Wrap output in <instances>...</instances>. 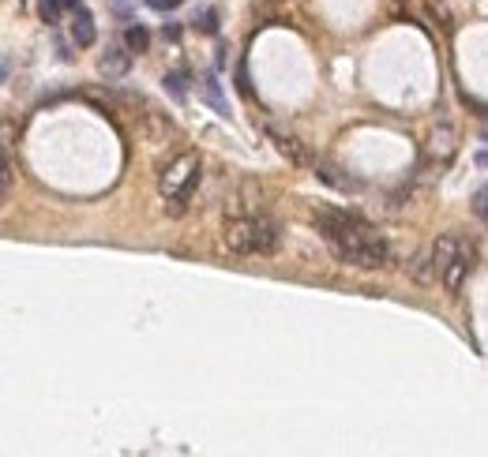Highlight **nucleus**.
<instances>
[{
  "label": "nucleus",
  "mask_w": 488,
  "mask_h": 457,
  "mask_svg": "<svg viewBox=\"0 0 488 457\" xmlns=\"http://www.w3.org/2000/svg\"><path fill=\"white\" fill-rule=\"evenodd\" d=\"M312 221L323 233V240L331 244V252L350 266H361V270H376L387 263L390 247L379 233H372L361 217L353 214H342V210H316Z\"/></svg>",
  "instance_id": "f257e3e1"
},
{
  "label": "nucleus",
  "mask_w": 488,
  "mask_h": 457,
  "mask_svg": "<svg viewBox=\"0 0 488 457\" xmlns=\"http://www.w3.org/2000/svg\"><path fill=\"white\" fill-rule=\"evenodd\" d=\"M225 247L237 255H267L278 247V225L270 217H233L225 221Z\"/></svg>",
  "instance_id": "f03ea898"
},
{
  "label": "nucleus",
  "mask_w": 488,
  "mask_h": 457,
  "mask_svg": "<svg viewBox=\"0 0 488 457\" xmlns=\"http://www.w3.org/2000/svg\"><path fill=\"white\" fill-rule=\"evenodd\" d=\"M199 158L195 154H180L177 161H169L166 169H161V177H158V188L161 195L173 203V210H180L184 203H188V195L195 191V184H199Z\"/></svg>",
  "instance_id": "7ed1b4c3"
},
{
  "label": "nucleus",
  "mask_w": 488,
  "mask_h": 457,
  "mask_svg": "<svg viewBox=\"0 0 488 457\" xmlns=\"http://www.w3.org/2000/svg\"><path fill=\"white\" fill-rule=\"evenodd\" d=\"M128 68H132V49H128V46H110L102 53V60H98V71H102L110 83L124 79Z\"/></svg>",
  "instance_id": "20e7f679"
},
{
  "label": "nucleus",
  "mask_w": 488,
  "mask_h": 457,
  "mask_svg": "<svg viewBox=\"0 0 488 457\" xmlns=\"http://www.w3.org/2000/svg\"><path fill=\"white\" fill-rule=\"evenodd\" d=\"M459 255H462V240H459V236H440L436 247H432V270L443 274V270H447Z\"/></svg>",
  "instance_id": "39448f33"
},
{
  "label": "nucleus",
  "mask_w": 488,
  "mask_h": 457,
  "mask_svg": "<svg viewBox=\"0 0 488 457\" xmlns=\"http://www.w3.org/2000/svg\"><path fill=\"white\" fill-rule=\"evenodd\" d=\"M470 266H473V259H470V252L462 247V255L454 259V263H451L447 270H443L440 281H443V285H447L451 292H459V289H462V281H466V274H470Z\"/></svg>",
  "instance_id": "423d86ee"
},
{
  "label": "nucleus",
  "mask_w": 488,
  "mask_h": 457,
  "mask_svg": "<svg viewBox=\"0 0 488 457\" xmlns=\"http://www.w3.org/2000/svg\"><path fill=\"white\" fill-rule=\"evenodd\" d=\"M72 41L75 46H94V15L79 8V12H72Z\"/></svg>",
  "instance_id": "0eeeda50"
},
{
  "label": "nucleus",
  "mask_w": 488,
  "mask_h": 457,
  "mask_svg": "<svg viewBox=\"0 0 488 457\" xmlns=\"http://www.w3.org/2000/svg\"><path fill=\"white\" fill-rule=\"evenodd\" d=\"M83 8V0H38V15L46 19V23H60V15L64 12H79Z\"/></svg>",
  "instance_id": "6e6552de"
},
{
  "label": "nucleus",
  "mask_w": 488,
  "mask_h": 457,
  "mask_svg": "<svg viewBox=\"0 0 488 457\" xmlns=\"http://www.w3.org/2000/svg\"><path fill=\"white\" fill-rule=\"evenodd\" d=\"M199 97L214 109V113H225V97H222V86H218L214 75H203L199 79Z\"/></svg>",
  "instance_id": "1a4fd4ad"
},
{
  "label": "nucleus",
  "mask_w": 488,
  "mask_h": 457,
  "mask_svg": "<svg viewBox=\"0 0 488 457\" xmlns=\"http://www.w3.org/2000/svg\"><path fill=\"white\" fill-rule=\"evenodd\" d=\"M161 83H166V90L177 97V102H184V97H188V75H184L180 68H177V71H166V79H161Z\"/></svg>",
  "instance_id": "9d476101"
},
{
  "label": "nucleus",
  "mask_w": 488,
  "mask_h": 457,
  "mask_svg": "<svg viewBox=\"0 0 488 457\" xmlns=\"http://www.w3.org/2000/svg\"><path fill=\"white\" fill-rule=\"evenodd\" d=\"M124 46L132 49V53H147V46H150V34H147V27H128V34H124Z\"/></svg>",
  "instance_id": "9b49d317"
},
{
  "label": "nucleus",
  "mask_w": 488,
  "mask_h": 457,
  "mask_svg": "<svg viewBox=\"0 0 488 457\" xmlns=\"http://www.w3.org/2000/svg\"><path fill=\"white\" fill-rule=\"evenodd\" d=\"M275 139H278V150H282V154L293 158L297 165H305V161H308V154H305V150H301L297 143H293V139H282V135H275Z\"/></svg>",
  "instance_id": "f8f14e48"
},
{
  "label": "nucleus",
  "mask_w": 488,
  "mask_h": 457,
  "mask_svg": "<svg viewBox=\"0 0 488 457\" xmlns=\"http://www.w3.org/2000/svg\"><path fill=\"white\" fill-rule=\"evenodd\" d=\"M195 27H199L203 34H214V30H218V12H214V8H203V12L195 15Z\"/></svg>",
  "instance_id": "ddd939ff"
},
{
  "label": "nucleus",
  "mask_w": 488,
  "mask_h": 457,
  "mask_svg": "<svg viewBox=\"0 0 488 457\" xmlns=\"http://www.w3.org/2000/svg\"><path fill=\"white\" fill-rule=\"evenodd\" d=\"M473 214L481 217V221H488V188H481L473 195Z\"/></svg>",
  "instance_id": "4468645a"
},
{
  "label": "nucleus",
  "mask_w": 488,
  "mask_h": 457,
  "mask_svg": "<svg viewBox=\"0 0 488 457\" xmlns=\"http://www.w3.org/2000/svg\"><path fill=\"white\" fill-rule=\"evenodd\" d=\"M409 274H414L417 281H428V259H425V255L414 259V263H409Z\"/></svg>",
  "instance_id": "2eb2a0df"
},
{
  "label": "nucleus",
  "mask_w": 488,
  "mask_h": 457,
  "mask_svg": "<svg viewBox=\"0 0 488 457\" xmlns=\"http://www.w3.org/2000/svg\"><path fill=\"white\" fill-rule=\"evenodd\" d=\"M150 8H154V12H173V8L180 4V0H147Z\"/></svg>",
  "instance_id": "dca6fc26"
}]
</instances>
